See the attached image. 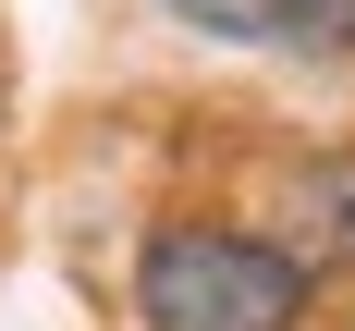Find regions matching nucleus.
Masks as SVG:
<instances>
[{
  "label": "nucleus",
  "mask_w": 355,
  "mask_h": 331,
  "mask_svg": "<svg viewBox=\"0 0 355 331\" xmlns=\"http://www.w3.org/2000/svg\"><path fill=\"white\" fill-rule=\"evenodd\" d=\"M306 270L270 233H220V221H159L135 246V319L147 331H294L306 319Z\"/></svg>",
  "instance_id": "obj_1"
},
{
  "label": "nucleus",
  "mask_w": 355,
  "mask_h": 331,
  "mask_svg": "<svg viewBox=\"0 0 355 331\" xmlns=\"http://www.w3.org/2000/svg\"><path fill=\"white\" fill-rule=\"evenodd\" d=\"M270 246L319 282V270H355V147H319L282 172V233Z\"/></svg>",
  "instance_id": "obj_2"
},
{
  "label": "nucleus",
  "mask_w": 355,
  "mask_h": 331,
  "mask_svg": "<svg viewBox=\"0 0 355 331\" xmlns=\"http://www.w3.org/2000/svg\"><path fill=\"white\" fill-rule=\"evenodd\" d=\"M196 37H233V49H282V0H172Z\"/></svg>",
  "instance_id": "obj_3"
},
{
  "label": "nucleus",
  "mask_w": 355,
  "mask_h": 331,
  "mask_svg": "<svg viewBox=\"0 0 355 331\" xmlns=\"http://www.w3.org/2000/svg\"><path fill=\"white\" fill-rule=\"evenodd\" d=\"M282 49H355V0H282Z\"/></svg>",
  "instance_id": "obj_4"
}]
</instances>
